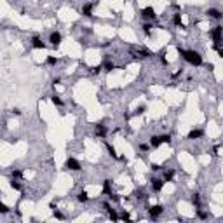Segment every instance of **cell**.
<instances>
[{"label": "cell", "instance_id": "cell-18", "mask_svg": "<svg viewBox=\"0 0 223 223\" xmlns=\"http://www.w3.org/2000/svg\"><path fill=\"white\" fill-rule=\"evenodd\" d=\"M174 178V171L173 169H166L164 171V181H173Z\"/></svg>", "mask_w": 223, "mask_h": 223}, {"label": "cell", "instance_id": "cell-34", "mask_svg": "<svg viewBox=\"0 0 223 223\" xmlns=\"http://www.w3.org/2000/svg\"><path fill=\"white\" fill-rule=\"evenodd\" d=\"M139 150H141V152H146V150H148V145L141 143V145H139Z\"/></svg>", "mask_w": 223, "mask_h": 223}, {"label": "cell", "instance_id": "cell-11", "mask_svg": "<svg viewBox=\"0 0 223 223\" xmlns=\"http://www.w3.org/2000/svg\"><path fill=\"white\" fill-rule=\"evenodd\" d=\"M202 136H204V131H202V129H192V131L188 132L187 138L188 139H199V138H202Z\"/></svg>", "mask_w": 223, "mask_h": 223}, {"label": "cell", "instance_id": "cell-3", "mask_svg": "<svg viewBox=\"0 0 223 223\" xmlns=\"http://www.w3.org/2000/svg\"><path fill=\"white\" fill-rule=\"evenodd\" d=\"M141 18L146 21H155L157 19V14H155V9L153 7H145V9H141Z\"/></svg>", "mask_w": 223, "mask_h": 223}, {"label": "cell", "instance_id": "cell-2", "mask_svg": "<svg viewBox=\"0 0 223 223\" xmlns=\"http://www.w3.org/2000/svg\"><path fill=\"white\" fill-rule=\"evenodd\" d=\"M209 37L213 38V42H221L223 40V26H215L209 30Z\"/></svg>", "mask_w": 223, "mask_h": 223}, {"label": "cell", "instance_id": "cell-14", "mask_svg": "<svg viewBox=\"0 0 223 223\" xmlns=\"http://www.w3.org/2000/svg\"><path fill=\"white\" fill-rule=\"evenodd\" d=\"M190 202H192V204L195 206V209H197V208H201V195H199V194H195V192H194V194L190 195Z\"/></svg>", "mask_w": 223, "mask_h": 223}, {"label": "cell", "instance_id": "cell-25", "mask_svg": "<svg viewBox=\"0 0 223 223\" xmlns=\"http://www.w3.org/2000/svg\"><path fill=\"white\" fill-rule=\"evenodd\" d=\"M108 218H110V220H120V216L115 213V209H113V208L108 209Z\"/></svg>", "mask_w": 223, "mask_h": 223}, {"label": "cell", "instance_id": "cell-27", "mask_svg": "<svg viewBox=\"0 0 223 223\" xmlns=\"http://www.w3.org/2000/svg\"><path fill=\"white\" fill-rule=\"evenodd\" d=\"M134 197H136L138 201H143L146 195H145V192H143V190H134Z\"/></svg>", "mask_w": 223, "mask_h": 223}, {"label": "cell", "instance_id": "cell-4", "mask_svg": "<svg viewBox=\"0 0 223 223\" xmlns=\"http://www.w3.org/2000/svg\"><path fill=\"white\" fill-rule=\"evenodd\" d=\"M65 167H66L68 171H80V169H82L80 162L77 159H73V157H68V159L65 160Z\"/></svg>", "mask_w": 223, "mask_h": 223}, {"label": "cell", "instance_id": "cell-32", "mask_svg": "<svg viewBox=\"0 0 223 223\" xmlns=\"http://www.w3.org/2000/svg\"><path fill=\"white\" fill-rule=\"evenodd\" d=\"M143 112H145V106H143V105H141V106H138V108H136V112H134V113H132V115H141V113H143Z\"/></svg>", "mask_w": 223, "mask_h": 223}, {"label": "cell", "instance_id": "cell-9", "mask_svg": "<svg viewBox=\"0 0 223 223\" xmlns=\"http://www.w3.org/2000/svg\"><path fill=\"white\" fill-rule=\"evenodd\" d=\"M94 134H96L98 138H105V136L108 134V129H106L103 124H98L96 127H94Z\"/></svg>", "mask_w": 223, "mask_h": 223}, {"label": "cell", "instance_id": "cell-17", "mask_svg": "<svg viewBox=\"0 0 223 223\" xmlns=\"http://www.w3.org/2000/svg\"><path fill=\"white\" fill-rule=\"evenodd\" d=\"M77 201L78 202H87L89 201V195H87V192H85V190H82V192H78V195H77Z\"/></svg>", "mask_w": 223, "mask_h": 223}, {"label": "cell", "instance_id": "cell-31", "mask_svg": "<svg viewBox=\"0 0 223 223\" xmlns=\"http://www.w3.org/2000/svg\"><path fill=\"white\" fill-rule=\"evenodd\" d=\"M9 211H11V209L7 208L5 204H0V213H2V215H7V213H9Z\"/></svg>", "mask_w": 223, "mask_h": 223}, {"label": "cell", "instance_id": "cell-8", "mask_svg": "<svg viewBox=\"0 0 223 223\" xmlns=\"http://www.w3.org/2000/svg\"><path fill=\"white\" fill-rule=\"evenodd\" d=\"M206 14H208V18H211V19H221L223 18V12L218 11V9H215V7H213V9H208Z\"/></svg>", "mask_w": 223, "mask_h": 223}, {"label": "cell", "instance_id": "cell-15", "mask_svg": "<svg viewBox=\"0 0 223 223\" xmlns=\"http://www.w3.org/2000/svg\"><path fill=\"white\" fill-rule=\"evenodd\" d=\"M103 194L105 195L112 194V180H105L103 181Z\"/></svg>", "mask_w": 223, "mask_h": 223}, {"label": "cell", "instance_id": "cell-37", "mask_svg": "<svg viewBox=\"0 0 223 223\" xmlns=\"http://www.w3.org/2000/svg\"><path fill=\"white\" fill-rule=\"evenodd\" d=\"M218 56H220V58L223 59V47H221V49H218Z\"/></svg>", "mask_w": 223, "mask_h": 223}, {"label": "cell", "instance_id": "cell-28", "mask_svg": "<svg viewBox=\"0 0 223 223\" xmlns=\"http://www.w3.org/2000/svg\"><path fill=\"white\" fill-rule=\"evenodd\" d=\"M21 176H23V173H21L19 169H14L12 173H11V178H16V180H19Z\"/></svg>", "mask_w": 223, "mask_h": 223}, {"label": "cell", "instance_id": "cell-22", "mask_svg": "<svg viewBox=\"0 0 223 223\" xmlns=\"http://www.w3.org/2000/svg\"><path fill=\"white\" fill-rule=\"evenodd\" d=\"M45 63H47L49 66H56V65H58V58H56V56H47Z\"/></svg>", "mask_w": 223, "mask_h": 223}, {"label": "cell", "instance_id": "cell-19", "mask_svg": "<svg viewBox=\"0 0 223 223\" xmlns=\"http://www.w3.org/2000/svg\"><path fill=\"white\" fill-rule=\"evenodd\" d=\"M105 146H106V150H108V153H110L113 159H118V155H117V150L113 148V146L110 145V143H105Z\"/></svg>", "mask_w": 223, "mask_h": 223}, {"label": "cell", "instance_id": "cell-24", "mask_svg": "<svg viewBox=\"0 0 223 223\" xmlns=\"http://www.w3.org/2000/svg\"><path fill=\"white\" fill-rule=\"evenodd\" d=\"M11 188L12 190H21V183L16 178H11Z\"/></svg>", "mask_w": 223, "mask_h": 223}, {"label": "cell", "instance_id": "cell-20", "mask_svg": "<svg viewBox=\"0 0 223 223\" xmlns=\"http://www.w3.org/2000/svg\"><path fill=\"white\" fill-rule=\"evenodd\" d=\"M197 218H201V220H208L209 213H208V211H202L201 208H197Z\"/></svg>", "mask_w": 223, "mask_h": 223}, {"label": "cell", "instance_id": "cell-6", "mask_svg": "<svg viewBox=\"0 0 223 223\" xmlns=\"http://www.w3.org/2000/svg\"><path fill=\"white\" fill-rule=\"evenodd\" d=\"M164 183H166V181L160 180V178H153V180L150 181V187H152L153 192H160V190L164 188Z\"/></svg>", "mask_w": 223, "mask_h": 223}, {"label": "cell", "instance_id": "cell-26", "mask_svg": "<svg viewBox=\"0 0 223 223\" xmlns=\"http://www.w3.org/2000/svg\"><path fill=\"white\" fill-rule=\"evenodd\" d=\"M141 28H143V32H145L146 35H150V33H152V28H153V25H152V23H145V25H143Z\"/></svg>", "mask_w": 223, "mask_h": 223}, {"label": "cell", "instance_id": "cell-13", "mask_svg": "<svg viewBox=\"0 0 223 223\" xmlns=\"http://www.w3.org/2000/svg\"><path fill=\"white\" fill-rule=\"evenodd\" d=\"M162 145V138L160 136H150V146L152 148H159Z\"/></svg>", "mask_w": 223, "mask_h": 223}, {"label": "cell", "instance_id": "cell-21", "mask_svg": "<svg viewBox=\"0 0 223 223\" xmlns=\"http://www.w3.org/2000/svg\"><path fill=\"white\" fill-rule=\"evenodd\" d=\"M173 23L176 25V26L183 28V21H181V14H174V18H173Z\"/></svg>", "mask_w": 223, "mask_h": 223}, {"label": "cell", "instance_id": "cell-23", "mask_svg": "<svg viewBox=\"0 0 223 223\" xmlns=\"http://www.w3.org/2000/svg\"><path fill=\"white\" fill-rule=\"evenodd\" d=\"M51 101H52V103H54L56 106H63V105H65V103H63V99H61L59 96H58V94H54V96L51 98Z\"/></svg>", "mask_w": 223, "mask_h": 223}, {"label": "cell", "instance_id": "cell-33", "mask_svg": "<svg viewBox=\"0 0 223 223\" xmlns=\"http://www.w3.org/2000/svg\"><path fill=\"white\" fill-rule=\"evenodd\" d=\"M120 220H131V215H129V213H122V215H120Z\"/></svg>", "mask_w": 223, "mask_h": 223}, {"label": "cell", "instance_id": "cell-12", "mask_svg": "<svg viewBox=\"0 0 223 223\" xmlns=\"http://www.w3.org/2000/svg\"><path fill=\"white\" fill-rule=\"evenodd\" d=\"M92 9H94L92 4H84L82 5V14L84 16H87V18H91V16H92Z\"/></svg>", "mask_w": 223, "mask_h": 223}, {"label": "cell", "instance_id": "cell-30", "mask_svg": "<svg viewBox=\"0 0 223 223\" xmlns=\"http://www.w3.org/2000/svg\"><path fill=\"white\" fill-rule=\"evenodd\" d=\"M160 138H162V143H167V145L171 143V134H162Z\"/></svg>", "mask_w": 223, "mask_h": 223}, {"label": "cell", "instance_id": "cell-29", "mask_svg": "<svg viewBox=\"0 0 223 223\" xmlns=\"http://www.w3.org/2000/svg\"><path fill=\"white\" fill-rule=\"evenodd\" d=\"M52 215H54V218H58V220H65V215H63L61 211H58V209H52Z\"/></svg>", "mask_w": 223, "mask_h": 223}, {"label": "cell", "instance_id": "cell-35", "mask_svg": "<svg viewBox=\"0 0 223 223\" xmlns=\"http://www.w3.org/2000/svg\"><path fill=\"white\" fill-rule=\"evenodd\" d=\"M12 113L14 115H21V110L19 108H12Z\"/></svg>", "mask_w": 223, "mask_h": 223}, {"label": "cell", "instance_id": "cell-36", "mask_svg": "<svg viewBox=\"0 0 223 223\" xmlns=\"http://www.w3.org/2000/svg\"><path fill=\"white\" fill-rule=\"evenodd\" d=\"M152 169H153V171H160V166H159V164H153Z\"/></svg>", "mask_w": 223, "mask_h": 223}, {"label": "cell", "instance_id": "cell-5", "mask_svg": "<svg viewBox=\"0 0 223 223\" xmlns=\"http://www.w3.org/2000/svg\"><path fill=\"white\" fill-rule=\"evenodd\" d=\"M61 40H63V37H61L59 32H51V35H49V42H51L52 47H58V45L61 44Z\"/></svg>", "mask_w": 223, "mask_h": 223}, {"label": "cell", "instance_id": "cell-7", "mask_svg": "<svg viewBox=\"0 0 223 223\" xmlns=\"http://www.w3.org/2000/svg\"><path fill=\"white\" fill-rule=\"evenodd\" d=\"M148 213H150V216L155 220V218H159V216L164 213V208H162L160 204H155V206H152V208L148 209Z\"/></svg>", "mask_w": 223, "mask_h": 223}, {"label": "cell", "instance_id": "cell-16", "mask_svg": "<svg viewBox=\"0 0 223 223\" xmlns=\"http://www.w3.org/2000/svg\"><path fill=\"white\" fill-rule=\"evenodd\" d=\"M101 66H103V72H108V73H110L112 70H115V63L113 61H105Z\"/></svg>", "mask_w": 223, "mask_h": 223}, {"label": "cell", "instance_id": "cell-10", "mask_svg": "<svg viewBox=\"0 0 223 223\" xmlns=\"http://www.w3.org/2000/svg\"><path fill=\"white\" fill-rule=\"evenodd\" d=\"M32 47H35V49H45V42L42 40L40 37H33V38H32Z\"/></svg>", "mask_w": 223, "mask_h": 223}, {"label": "cell", "instance_id": "cell-1", "mask_svg": "<svg viewBox=\"0 0 223 223\" xmlns=\"http://www.w3.org/2000/svg\"><path fill=\"white\" fill-rule=\"evenodd\" d=\"M178 52H180V56L188 65H192V66H201L202 65L201 52H197V51H185V49H181V47H178Z\"/></svg>", "mask_w": 223, "mask_h": 223}]
</instances>
